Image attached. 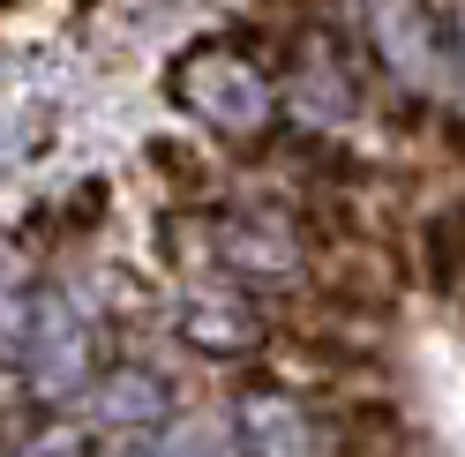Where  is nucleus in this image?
Wrapping results in <instances>:
<instances>
[{
    "instance_id": "obj_1",
    "label": "nucleus",
    "mask_w": 465,
    "mask_h": 457,
    "mask_svg": "<svg viewBox=\"0 0 465 457\" xmlns=\"http://www.w3.org/2000/svg\"><path fill=\"white\" fill-rule=\"evenodd\" d=\"M173 98H181L188 112H203L211 128L225 135H248L271 121V83L255 75L241 53H218V45H195L181 68H173Z\"/></svg>"
},
{
    "instance_id": "obj_2",
    "label": "nucleus",
    "mask_w": 465,
    "mask_h": 457,
    "mask_svg": "<svg viewBox=\"0 0 465 457\" xmlns=\"http://www.w3.org/2000/svg\"><path fill=\"white\" fill-rule=\"evenodd\" d=\"M15 345H23V367H31V383L45 397H61L83 383V360H91V330H83V316L61 300V293H38V300H23V330H15Z\"/></svg>"
},
{
    "instance_id": "obj_3",
    "label": "nucleus",
    "mask_w": 465,
    "mask_h": 457,
    "mask_svg": "<svg viewBox=\"0 0 465 457\" xmlns=\"http://www.w3.org/2000/svg\"><path fill=\"white\" fill-rule=\"evenodd\" d=\"M368 31H375V53L391 61L398 83H420L435 75V31H428V8L420 0H368Z\"/></svg>"
},
{
    "instance_id": "obj_4",
    "label": "nucleus",
    "mask_w": 465,
    "mask_h": 457,
    "mask_svg": "<svg viewBox=\"0 0 465 457\" xmlns=\"http://www.w3.org/2000/svg\"><path fill=\"white\" fill-rule=\"evenodd\" d=\"M241 442H248V457H315L308 420H301V405H285V397H255L241 413Z\"/></svg>"
},
{
    "instance_id": "obj_5",
    "label": "nucleus",
    "mask_w": 465,
    "mask_h": 457,
    "mask_svg": "<svg viewBox=\"0 0 465 457\" xmlns=\"http://www.w3.org/2000/svg\"><path fill=\"white\" fill-rule=\"evenodd\" d=\"M232 450H241V442H232V427L218 413H195V420H173L158 442H135L121 457H232Z\"/></svg>"
},
{
    "instance_id": "obj_6",
    "label": "nucleus",
    "mask_w": 465,
    "mask_h": 457,
    "mask_svg": "<svg viewBox=\"0 0 465 457\" xmlns=\"http://www.w3.org/2000/svg\"><path fill=\"white\" fill-rule=\"evenodd\" d=\"M225 255H232V263H248L255 277H285V270H293V240H285V225H271V218L232 225V233H225Z\"/></svg>"
},
{
    "instance_id": "obj_7",
    "label": "nucleus",
    "mask_w": 465,
    "mask_h": 457,
    "mask_svg": "<svg viewBox=\"0 0 465 457\" xmlns=\"http://www.w3.org/2000/svg\"><path fill=\"white\" fill-rule=\"evenodd\" d=\"M158 405H165L158 375H113V383H98V413L105 420H151Z\"/></svg>"
},
{
    "instance_id": "obj_8",
    "label": "nucleus",
    "mask_w": 465,
    "mask_h": 457,
    "mask_svg": "<svg viewBox=\"0 0 465 457\" xmlns=\"http://www.w3.org/2000/svg\"><path fill=\"white\" fill-rule=\"evenodd\" d=\"M458 83H465V8H458Z\"/></svg>"
}]
</instances>
